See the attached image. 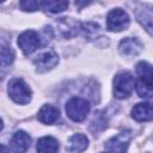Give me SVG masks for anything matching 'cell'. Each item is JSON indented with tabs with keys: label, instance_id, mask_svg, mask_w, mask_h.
I'll use <instances>...</instances> for the list:
<instances>
[{
	"label": "cell",
	"instance_id": "6da1fadb",
	"mask_svg": "<svg viewBox=\"0 0 153 153\" xmlns=\"http://www.w3.org/2000/svg\"><path fill=\"white\" fill-rule=\"evenodd\" d=\"M90 112V103L85 98L73 97L66 104V114L73 122H82Z\"/></svg>",
	"mask_w": 153,
	"mask_h": 153
},
{
	"label": "cell",
	"instance_id": "7a4b0ae2",
	"mask_svg": "<svg viewBox=\"0 0 153 153\" xmlns=\"http://www.w3.org/2000/svg\"><path fill=\"white\" fill-rule=\"evenodd\" d=\"M135 79L129 72H121L114 78V94L118 99L129 97L134 90Z\"/></svg>",
	"mask_w": 153,
	"mask_h": 153
},
{
	"label": "cell",
	"instance_id": "3957f363",
	"mask_svg": "<svg viewBox=\"0 0 153 153\" xmlns=\"http://www.w3.org/2000/svg\"><path fill=\"white\" fill-rule=\"evenodd\" d=\"M8 94L13 102L17 104L25 105L31 100V90L27 84L19 78H16L8 84Z\"/></svg>",
	"mask_w": 153,
	"mask_h": 153
},
{
	"label": "cell",
	"instance_id": "277c9868",
	"mask_svg": "<svg viewBox=\"0 0 153 153\" xmlns=\"http://www.w3.org/2000/svg\"><path fill=\"white\" fill-rule=\"evenodd\" d=\"M129 16L126 11L121 8H114L108 13L106 17V27L110 31L120 32L126 30L129 26Z\"/></svg>",
	"mask_w": 153,
	"mask_h": 153
},
{
	"label": "cell",
	"instance_id": "5b68a950",
	"mask_svg": "<svg viewBox=\"0 0 153 153\" xmlns=\"http://www.w3.org/2000/svg\"><path fill=\"white\" fill-rule=\"evenodd\" d=\"M131 140V133L129 130H123L117 135L109 139L105 143V148L109 153H127L129 142Z\"/></svg>",
	"mask_w": 153,
	"mask_h": 153
},
{
	"label": "cell",
	"instance_id": "8992f818",
	"mask_svg": "<svg viewBox=\"0 0 153 153\" xmlns=\"http://www.w3.org/2000/svg\"><path fill=\"white\" fill-rule=\"evenodd\" d=\"M39 37L38 33L33 30H26L18 37V45L24 53V55L32 54L38 47H39Z\"/></svg>",
	"mask_w": 153,
	"mask_h": 153
},
{
	"label": "cell",
	"instance_id": "52a82bcc",
	"mask_svg": "<svg viewBox=\"0 0 153 153\" xmlns=\"http://www.w3.org/2000/svg\"><path fill=\"white\" fill-rule=\"evenodd\" d=\"M57 62H59V56L51 49L42 53L33 60V63L37 67L38 72H47V71L51 69L53 67H55L57 65Z\"/></svg>",
	"mask_w": 153,
	"mask_h": 153
},
{
	"label": "cell",
	"instance_id": "ba28073f",
	"mask_svg": "<svg viewBox=\"0 0 153 153\" xmlns=\"http://www.w3.org/2000/svg\"><path fill=\"white\" fill-rule=\"evenodd\" d=\"M31 137L24 130H18L10 140V151L12 153H24L30 147Z\"/></svg>",
	"mask_w": 153,
	"mask_h": 153
},
{
	"label": "cell",
	"instance_id": "9c48e42d",
	"mask_svg": "<svg viewBox=\"0 0 153 153\" xmlns=\"http://www.w3.org/2000/svg\"><path fill=\"white\" fill-rule=\"evenodd\" d=\"M142 49V44L136 38L127 37L122 39L118 44V50L123 56H135Z\"/></svg>",
	"mask_w": 153,
	"mask_h": 153
},
{
	"label": "cell",
	"instance_id": "30bf717a",
	"mask_svg": "<svg viewBox=\"0 0 153 153\" xmlns=\"http://www.w3.org/2000/svg\"><path fill=\"white\" fill-rule=\"evenodd\" d=\"M131 117L137 122H147L153 117V109L151 103H139L131 109Z\"/></svg>",
	"mask_w": 153,
	"mask_h": 153
},
{
	"label": "cell",
	"instance_id": "8fae6325",
	"mask_svg": "<svg viewBox=\"0 0 153 153\" xmlns=\"http://www.w3.org/2000/svg\"><path fill=\"white\" fill-rule=\"evenodd\" d=\"M59 116H60V111L57 108H55L54 105H50V104H45L39 109L37 118L39 122H42L44 124H53L57 121Z\"/></svg>",
	"mask_w": 153,
	"mask_h": 153
},
{
	"label": "cell",
	"instance_id": "7c38bea8",
	"mask_svg": "<svg viewBox=\"0 0 153 153\" xmlns=\"http://www.w3.org/2000/svg\"><path fill=\"white\" fill-rule=\"evenodd\" d=\"M88 146V139L84 134H74L69 137L66 149L71 153H81Z\"/></svg>",
	"mask_w": 153,
	"mask_h": 153
},
{
	"label": "cell",
	"instance_id": "4fadbf2b",
	"mask_svg": "<svg viewBox=\"0 0 153 153\" xmlns=\"http://www.w3.org/2000/svg\"><path fill=\"white\" fill-rule=\"evenodd\" d=\"M37 153H56L59 142L53 136H43L37 141Z\"/></svg>",
	"mask_w": 153,
	"mask_h": 153
},
{
	"label": "cell",
	"instance_id": "5bb4252c",
	"mask_svg": "<svg viewBox=\"0 0 153 153\" xmlns=\"http://www.w3.org/2000/svg\"><path fill=\"white\" fill-rule=\"evenodd\" d=\"M136 73L139 74V80L147 82L149 85L153 84V74H152V66L146 62V61H141L136 65Z\"/></svg>",
	"mask_w": 153,
	"mask_h": 153
},
{
	"label": "cell",
	"instance_id": "9a60e30c",
	"mask_svg": "<svg viewBox=\"0 0 153 153\" xmlns=\"http://www.w3.org/2000/svg\"><path fill=\"white\" fill-rule=\"evenodd\" d=\"M41 6L45 10L49 11L51 13H59L65 11L68 7V2L67 1H55V0H47V1H42Z\"/></svg>",
	"mask_w": 153,
	"mask_h": 153
},
{
	"label": "cell",
	"instance_id": "2e32d148",
	"mask_svg": "<svg viewBox=\"0 0 153 153\" xmlns=\"http://www.w3.org/2000/svg\"><path fill=\"white\" fill-rule=\"evenodd\" d=\"M14 60V54L12 49L7 45H0V66L7 67Z\"/></svg>",
	"mask_w": 153,
	"mask_h": 153
},
{
	"label": "cell",
	"instance_id": "e0dca14e",
	"mask_svg": "<svg viewBox=\"0 0 153 153\" xmlns=\"http://www.w3.org/2000/svg\"><path fill=\"white\" fill-rule=\"evenodd\" d=\"M135 87H136V92H137V94H139L141 98L149 99V98L152 97V85H149V84H147V82H143V81L139 80Z\"/></svg>",
	"mask_w": 153,
	"mask_h": 153
},
{
	"label": "cell",
	"instance_id": "ac0fdd59",
	"mask_svg": "<svg viewBox=\"0 0 153 153\" xmlns=\"http://www.w3.org/2000/svg\"><path fill=\"white\" fill-rule=\"evenodd\" d=\"M19 6L23 11L33 12V11H37L41 7V2L35 1V0H23V1L19 2Z\"/></svg>",
	"mask_w": 153,
	"mask_h": 153
},
{
	"label": "cell",
	"instance_id": "d6986e66",
	"mask_svg": "<svg viewBox=\"0 0 153 153\" xmlns=\"http://www.w3.org/2000/svg\"><path fill=\"white\" fill-rule=\"evenodd\" d=\"M0 153H8V148L4 145H0Z\"/></svg>",
	"mask_w": 153,
	"mask_h": 153
},
{
	"label": "cell",
	"instance_id": "ffe728a7",
	"mask_svg": "<svg viewBox=\"0 0 153 153\" xmlns=\"http://www.w3.org/2000/svg\"><path fill=\"white\" fill-rule=\"evenodd\" d=\"M2 127H4V123H2V120L0 118V130L2 129Z\"/></svg>",
	"mask_w": 153,
	"mask_h": 153
},
{
	"label": "cell",
	"instance_id": "44dd1931",
	"mask_svg": "<svg viewBox=\"0 0 153 153\" xmlns=\"http://www.w3.org/2000/svg\"><path fill=\"white\" fill-rule=\"evenodd\" d=\"M104 153H105V152H104ZM108 153H109V152H108Z\"/></svg>",
	"mask_w": 153,
	"mask_h": 153
}]
</instances>
